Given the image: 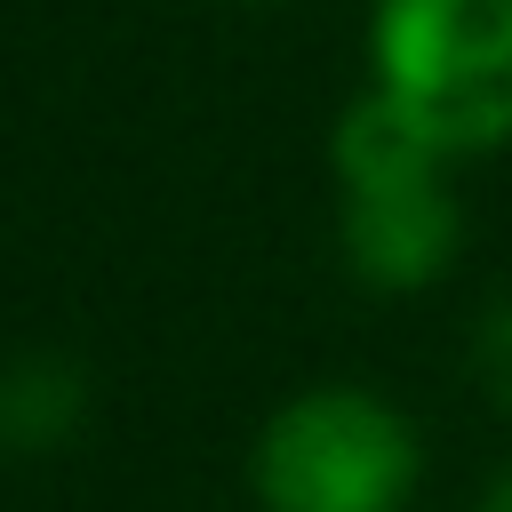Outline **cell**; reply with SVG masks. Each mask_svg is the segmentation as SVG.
<instances>
[{"instance_id":"2","label":"cell","mask_w":512,"mask_h":512,"mask_svg":"<svg viewBox=\"0 0 512 512\" xmlns=\"http://www.w3.org/2000/svg\"><path fill=\"white\" fill-rule=\"evenodd\" d=\"M368 72L448 160L512 144V0H376Z\"/></svg>"},{"instance_id":"4","label":"cell","mask_w":512,"mask_h":512,"mask_svg":"<svg viewBox=\"0 0 512 512\" xmlns=\"http://www.w3.org/2000/svg\"><path fill=\"white\" fill-rule=\"evenodd\" d=\"M88 416V368L64 352H16L0 368V440L8 448H56Z\"/></svg>"},{"instance_id":"6","label":"cell","mask_w":512,"mask_h":512,"mask_svg":"<svg viewBox=\"0 0 512 512\" xmlns=\"http://www.w3.org/2000/svg\"><path fill=\"white\" fill-rule=\"evenodd\" d=\"M472 512H512V456H504V464L488 472V488L472 496Z\"/></svg>"},{"instance_id":"3","label":"cell","mask_w":512,"mask_h":512,"mask_svg":"<svg viewBox=\"0 0 512 512\" xmlns=\"http://www.w3.org/2000/svg\"><path fill=\"white\" fill-rule=\"evenodd\" d=\"M424 480V440L400 400L368 384H312L280 400L248 448V488L264 512H408Z\"/></svg>"},{"instance_id":"5","label":"cell","mask_w":512,"mask_h":512,"mask_svg":"<svg viewBox=\"0 0 512 512\" xmlns=\"http://www.w3.org/2000/svg\"><path fill=\"white\" fill-rule=\"evenodd\" d=\"M472 384L488 392L496 416H512V288L488 296L480 320H472Z\"/></svg>"},{"instance_id":"1","label":"cell","mask_w":512,"mask_h":512,"mask_svg":"<svg viewBox=\"0 0 512 512\" xmlns=\"http://www.w3.org/2000/svg\"><path fill=\"white\" fill-rule=\"evenodd\" d=\"M328 184H336V248L360 288L416 296L456 272V256H464L456 160L432 136H416L376 88L336 112Z\"/></svg>"}]
</instances>
